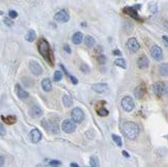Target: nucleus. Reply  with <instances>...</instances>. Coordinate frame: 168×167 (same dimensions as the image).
I'll use <instances>...</instances> for the list:
<instances>
[{
    "mask_svg": "<svg viewBox=\"0 0 168 167\" xmlns=\"http://www.w3.org/2000/svg\"><path fill=\"white\" fill-rule=\"evenodd\" d=\"M38 51L40 53V55L43 56L44 59L48 62H50V64H54V58H53V53L51 51L50 45L44 38H41L38 41V45H37Z\"/></svg>",
    "mask_w": 168,
    "mask_h": 167,
    "instance_id": "nucleus-1",
    "label": "nucleus"
},
{
    "mask_svg": "<svg viewBox=\"0 0 168 167\" xmlns=\"http://www.w3.org/2000/svg\"><path fill=\"white\" fill-rule=\"evenodd\" d=\"M122 130L124 135L129 139H135L139 134V127L132 122H125L122 125Z\"/></svg>",
    "mask_w": 168,
    "mask_h": 167,
    "instance_id": "nucleus-2",
    "label": "nucleus"
},
{
    "mask_svg": "<svg viewBox=\"0 0 168 167\" xmlns=\"http://www.w3.org/2000/svg\"><path fill=\"white\" fill-rule=\"evenodd\" d=\"M71 118L75 123H81L85 119V113L80 107H75L71 111Z\"/></svg>",
    "mask_w": 168,
    "mask_h": 167,
    "instance_id": "nucleus-3",
    "label": "nucleus"
},
{
    "mask_svg": "<svg viewBox=\"0 0 168 167\" xmlns=\"http://www.w3.org/2000/svg\"><path fill=\"white\" fill-rule=\"evenodd\" d=\"M62 129L63 131H65L66 133H72L75 131L76 125L75 122L73 120H65L62 124Z\"/></svg>",
    "mask_w": 168,
    "mask_h": 167,
    "instance_id": "nucleus-4",
    "label": "nucleus"
},
{
    "mask_svg": "<svg viewBox=\"0 0 168 167\" xmlns=\"http://www.w3.org/2000/svg\"><path fill=\"white\" fill-rule=\"evenodd\" d=\"M121 104H122V107L124 108L125 111H131L133 108H134V101H133V99L131 97L127 96V97H124V98L122 99V102H121Z\"/></svg>",
    "mask_w": 168,
    "mask_h": 167,
    "instance_id": "nucleus-5",
    "label": "nucleus"
},
{
    "mask_svg": "<svg viewBox=\"0 0 168 167\" xmlns=\"http://www.w3.org/2000/svg\"><path fill=\"white\" fill-rule=\"evenodd\" d=\"M153 91H154V93H155L156 96H158V97L163 96V95H164V93H165V84L161 83V82H158V83L154 84Z\"/></svg>",
    "mask_w": 168,
    "mask_h": 167,
    "instance_id": "nucleus-6",
    "label": "nucleus"
},
{
    "mask_svg": "<svg viewBox=\"0 0 168 167\" xmlns=\"http://www.w3.org/2000/svg\"><path fill=\"white\" fill-rule=\"evenodd\" d=\"M151 55L157 61H160L163 58V52L159 45H153L151 48Z\"/></svg>",
    "mask_w": 168,
    "mask_h": 167,
    "instance_id": "nucleus-7",
    "label": "nucleus"
},
{
    "mask_svg": "<svg viewBox=\"0 0 168 167\" xmlns=\"http://www.w3.org/2000/svg\"><path fill=\"white\" fill-rule=\"evenodd\" d=\"M55 20L59 23H66L69 21V15L66 10H60L55 15Z\"/></svg>",
    "mask_w": 168,
    "mask_h": 167,
    "instance_id": "nucleus-8",
    "label": "nucleus"
},
{
    "mask_svg": "<svg viewBox=\"0 0 168 167\" xmlns=\"http://www.w3.org/2000/svg\"><path fill=\"white\" fill-rule=\"evenodd\" d=\"M127 48H129V51H131L132 53H135L139 50V43L138 41L136 40V38L132 37V38H129V40L127 41Z\"/></svg>",
    "mask_w": 168,
    "mask_h": 167,
    "instance_id": "nucleus-9",
    "label": "nucleus"
},
{
    "mask_svg": "<svg viewBox=\"0 0 168 167\" xmlns=\"http://www.w3.org/2000/svg\"><path fill=\"white\" fill-rule=\"evenodd\" d=\"M29 137H30V140H31L33 143H37L40 141L43 135H41V132L39 131L38 129H33L31 132H30Z\"/></svg>",
    "mask_w": 168,
    "mask_h": 167,
    "instance_id": "nucleus-10",
    "label": "nucleus"
},
{
    "mask_svg": "<svg viewBox=\"0 0 168 167\" xmlns=\"http://www.w3.org/2000/svg\"><path fill=\"white\" fill-rule=\"evenodd\" d=\"M29 68H30V70H31V72L33 74H35V75H40V74L43 73V67L37 63V62H34V61L30 62Z\"/></svg>",
    "mask_w": 168,
    "mask_h": 167,
    "instance_id": "nucleus-11",
    "label": "nucleus"
},
{
    "mask_svg": "<svg viewBox=\"0 0 168 167\" xmlns=\"http://www.w3.org/2000/svg\"><path fill=\"white\" fill-rule=\"evenodd\" d=\"M146 92V85H144V84H140V85L134 90V96L136 97L137 99H141L142 97L144 96Z\"/></svg>",
    "mask_w": 168,
    "mask_h": 167,
    "instance_id": "nucleus-12",
    "label": "nucleus"
},
{
    "mask_svg": "<svg viewBox=\"0 0 168 167\" xmlns=\"http://www.w3.org/2000/svg\"><path fill=\"white\" fill-rule=\"evenodd\" d=\"M29 113L32 118H39L43 115V110L38 105H33L29 110Z\"/></svg>",
    "mask_w": 168,
    "mask_h": 167,
    "instance_id": "nucleus-13",
    "label": "nucleus"
},
{
    "mask_svg": "<svg viewBox=\"0 0 168 167\" xmlns=\"http://www.w3.org/2000/svg\"><path fill=\"white\" fill-rule=\"evenodd\" d=\"M43 126L46 127L48 130H50L51 132H53V133H58V126L57 124H55V123H50L49 121L44 120L43 122Z\"/></svg>",
    "mask_w": 168,
    "mask_h": 167,
    "instance_id": "nucleus-14",
    "label": "nucleus"
},
{
    "mask_svg": "<svg viewBox=\"0 0 168 167\" xmlns=\"http://www.w3.org/2000/svg\"><path fill=\"white\" fill-rule=\"evenodd\" d=\"M149 64H150V62H149V59L146 56H141V57L137 60V66L140 69H146L149 67Z\"/></svg>",
    "mask_w": 168,
    "mask_h": 167,
    "instance_id": "nucleus-15",
    "label": "nucleus"
},
{
    "mask_svg": "<svg viewBox=\"0 0 168 167\" xmlns=\"http://www.w3.org/2000/svg\"><path fill=\"white\" fill-rule=\"evenodd\" d=\"M124 13L126 15H128L129 17H131L133 19H135V20H140V18H139L138 13H137L136 9L134 7H125L124 8Z\"/></svg>",
    "mask_w": 168,
    "mask_h": 167,
    "instance_id": "nucleus-16",
    "label": "nucleus"
},
{
    "mask_svg": "<svg viewBox=\"0 0 168 167\" xmlns=\"http://www.w3.org/2000/svg\"><path fill=\"white\" fill-rule=\"evenodd\" d=\"M16 92H17V95L19 96V98H21V99H26L29 97V93L26 92L25 90H23L20 85L16 86Z\"/></svg>",
    "mask_w": 168,
    "mask_h": 167,
    "instance_id": "nucleus-17",
    "label": "nucleus"
},
{
    "mask_svg": "<svg viewBox=\"0 0 168 167\" xmlns=\"http://www.w3.org/2000/svg\"><path fill=\"white\" fill-rule=\"evenodd\" d=\"M93 90L97 93H102L107 91V85L106 84H96V85H93Z\"/></svg>",
    "mask_w": 168,
    "mask_h": 167,
    "instance_id": "nucleus-18",
    "label": "nucleus"
},
{
    "mask_svg": "<svg viewBox=\"0 0 168 167\" xmlns=\"http://www.w3.org/2000/svg\"><path fill=\"white\" fill-rule=\"evenodd\" d=\"M41 87H43L44 91L49 92L52 90V83H51V81L49 78H43V82H41Z\"/></svg>",
    "mask_w": 168,
    "mask_h": 167,
    "instance_id": "nucleus-19",
    "label": "nucleus"
},
{
    "mask_svg": "<svg viewBox=\"0 0 168 167\" xmlns=\"http://www.w3.org/2000/svg\"><path fill=\"white\" fill-rule=\"evenodd\" d=\"M83 33H81V32H76V33L73 34V36H72V42L75 43V45H80L81 43V41H83Z\"/></svg>",
    "mask_w": 168,
    "mask_h": 167,
    "instance_id": "nucleus-20",
    "label": "nucleus"
},
{
    "mask_svg": "<svg viewBox=\"0 0 168 167\" xmlns=\"http://www.w3.org/2000/svg\"><path fill=\"white\" fill-rule=\"evenodd\" d=\"M159 72L161 75L168 76V63H163L159 66Z\"/></svg>",
    "mask_w": 168,
    "mask_h": 167,
    "instance_id": "nucleus-21",
    "label": "nucleus"
},
{
    "mask_svg": "<svg viewBox=\"0 0 168 167\" xmlns=\"http://www.w3.org/2000/svg\"><path fill=\"white\" fill-rule=\"evenodd\" d=\"M35 38H36L35 31H34V30H32V29H30L29 31H28L27 35H26L27 41H29V42H33V41L35 40Z\"/></svg>",
    "mask_w": 168,
    "mask_h": 167,
    "instance_id": "nucleus-22",
    "label": "nucleus"
},
{
    "mask_svg": "<svg viewBox=\"0 0 168 167\" xmlns=\"http://www.w3.org/2000/svg\"><path fill=\"white\" fill-rule=\"evenodd\" d=\"M84 41H85V45L87 46H89V48H92V46L95 45V39L93 38L91 35L86 36L85 39H84Z\"/></svg>",
    "mask_w": 168,
    "mask_h": 167,
    "instance_id": "nucleus-23",
    "label": "nucleus"
},
{
    "mask_svg": "<svg viewBox=\"0 0 168 167\" xmlns=\"http://www.w3.org/2000/svg\"><path fill=\"white\" fill-rule=\"evenodd\" d=\"M1 119L8 125L13 124V123H16V121H17V118H16L15 116H8V117H3V116H2Z\"/></svg>",
    "mask_w": 168,
    "mask_h": 167,
    "instance_id": "nucleus-24",
    "label": "nucleus"
},
{
    "mask_svg": "<svg viewBox=\"0 0 168 167\" xmlns=\"http://www.w3.org/2000/svg\"><path fill=\"white\" fill-rule=\"evenodd\" d=\"M63 104H64L66 107H69V106L72 105V99L68 96V95L63 96Z\"/></svg>",
    "mask_w": 168,
    "mask_h": 167,
    "instance_id": "nucleus-25",
    "label": "nucleus"
},
{
    "mask_svg": "<svg viewBox=\"0 0 168 167\" xmlns=\"http://www.w3.org/2000/svg\"><path fill=\"white\" fill-rule=\"evenodd\" d=\"M90 165L93 167H97L99 166V160L96 156H92L90 158Z\"/></svg>",
    "mask_w": 168,
    "mask_h": 167,
    "instance_id": "nucleus-26",
    "label": "nucleus"
},
{
    "mask_svg": "<svg viewBox=\"0 0 168 167\" xmlns=\"http://www.w3.org/2000/svg\"><path fill=\"white\" fill-rule=\"evenodd\" d=\"M115 64L116 65V66L122 67V68H126V67H127V65H126V61L124 59H122V58H120V59H116L115 61Z\"/></svg>",
    "mask_w": 168,
    "mask_h": 167,
    "instance_id": "nucleus-27",
    "label": "nucleus"
},
{
    "mask_svg": "<svg viewBox=\"0 0 168 167\" xmlns=\"http://www.w3.org/2000/svg\"><path fill=\"white\" fill-rule=\"evenodd\" d=\"M97 113L100 116V117H106V116L108 115V110L104 107H100L97 110Z\"/></svg>",
    "mask_w": 168,
    "mask_h": 167,
    "instance_id": "nucleus-28",
    "label": "nucleus"
},
{
    "mask_svg": "<svg viewBox=\"0 0 168 167\" xmlns=\"http://www.w3.org/2000/svg\"><path fill=\"white\" fill-rule=\"evenodd\" d=\"M113 141L116 143V145H119V147H122V139H121L120 136H118V135H116V134H113Z\"/></svg>",
    "mask_w": 168,
    "mask_h": 167,
    "instance_id": "nucleus-29",
    "label": "nucleus"
},
{
    "mask_svg": "<svg viewBox=\"0 0 168 167\" xmlns=\"http://www.w3.org/2000/svg\"><path fill=\"white\" fill-rule=\"evenodd\" d=\"M62 78V72L59 70L55 71V73H54V80L56 81V82H59V81H61Z\"/></svg>",
    "mask_w": 168,
    "mask_h": 167,
    "instance_id": "nucleus-30",
    "label": "nucleus"
},
{
    "mask_svg": "<svg viewBox=\"0 0 168 167\" xmlns=\"http://www.w3.org/2000/svg\"><path fill=\"white\" fill-rule=\"evenodd\" d=\"M97 60H98V62H99L100 64H104L106 62V57L104 55H99L98 56V58H97Z\"/></svg>",
    "mask_w": 168,
    "mask_h": 167,
    "instance_id": "nucleus-31",
    "label": "nucleus"
},
{
    "mask_svg": "<svg viewBox=\"0 0 168 167\" xmlns=\"http://www.w3.org/2000/svg\"><path fill=\"white\" fill-rule=\"evenodd\" d=\"M49 164H50L51 166H59V165H61V162L57 161V160H52V161H50Z\"/></svg>",
    "mask_w": 168,
    "mask_h": 167,
    "instance_id": "nucleus-32",
    "label": "nucleus"
},
{
    "mask_svg": "<svg viewBox=\"0 0 168 167\" xmlns=\"http://www.w3.org/2000/svg\"><path fill=\"white\" fill-rule=\"evenodd\" d=\"M81 69L83 72H89V70H90V68L88 67V65H86V64H81Z\"/></svg>",
    "mask_w": 168,
    "mask_h": 167,
    "instance_id": "nucleus-33",
    "label": "nucleus"
},
{
    "mask_svg": "<svg viewBox=\"0 0 168 167\" xmlns=\"http://www.w3.org/2000/svg\"><path fill=\"white\" fill-rule=\"evenodd\" d=\"M8 15H9V17H10L11 19H15V18L18 17V13L16 10H9Z\"/></svg>",
    "mask_w": 168,
    "mask_h": 167,
    "instance_id": "nucleus-34",
    "label": "nucleus"
},
{
    "mask_svg": "<svg viewBox=\"0 0 168 167\" xmlns=\"http://www.w3.org/2000/svg\"><path fill=\"white\" fill-rule=\"evenodd\" d=\"M0 135L1 136L5 135V129H4L3 125H2L1 123H0Z\"/></svg>",
    "mask_w": 168,
    "mask_h": 167,
    "instance_id": "nucleus-35",
    "label": "nucleus"
},
{
    "mask_svg": "<svg viewBox=\"0 0 168 167\" xmlns=\"http://www.w3.org/2000/svg\"><path fill=\"white\" fill-rule=\"evenodd\" d=\"M70 80H71V82L74 84V85H76L78 82V80H76V78L75 76H73V75H70Z\"/></svg>",
    "mask_w": 168,
    "mask_h": 167,
    "instance_id": "nucleus-36",
    "label": "nucleus"
},
{
    "mask_svg": "<svg viewBox=\"0 0 168 167\" xmlns=\"http://www.w3.org/2000/svg\"><path fill=\"white\" fill-rule=\"evenodd\" d=\"M162 39H163V41L165 42V45H166L168 46V37L164 35V36L162 37Z\"/></svg>",
    "mask_w": 168,
    "mask_h": 167,
    "instance_id": "nucleus-37",
    "label": "nucleus"
},
{
    "mask_svg": "<svg viewBox=\"0 0 168 167\" xmlns=\"http://www.w3.org/2000/svg\"><path fill=\"white\" fill-rule=\"evenodd\" d=\"M4 23H5V24H7L8 26H10V25H13V23H11L10 21L8 20V19H4Z\"/></svg>",
    "mask_w": 168,
    "mask_h": 167,
    "instance_id": "nucleus-38",
    "label": "nucleus"
},
{
    "mask_svg": "<svg viewBox=\"0 0 168 167\" xmlns=\"http://www.w3.org/2000/svg\"><path fill=\"white\" fill-rule=\"evenodd\" d=\"M64 48H65V51H66L67 53H71V50L69 48V45H65L64 46Z\"/></svg>",
    "mask_w": 168,
    "mask_h": 167,
    "instance_id": "nucleus-39",
    "label": "nucleus"
},
{
    "mask_svg": "<svg viewBox=\"0 0 168 167\" xmlns=\"http://www.w3.org/2000/svg\"><path fill=\"white\" fill-rule=\"evenodd\" d=\"M113 55H116V56H120L121 55V52L119 50H115L113 51Z\"/></svg>",
    "mask_w": 168,
    "mask_h": 167,
    "instance_id": "nucleus-40",
    "label": "nucleus"
},
{
    "mask_svg": "<svg viewBox=\"0 0 168 167\" xmlns=\"http://www.w3.org/2000/svg\"><path fill=\"white\" fill-rule=\"evenodd\" d=\"M4 164V158L3 157H0V166H2Z\"/></svg>",
    "mask_w": 168,
    "mask_h": 167,
    "instance_id": "nucleus-41",
    "label": "nucleus"
},
{
    "mask_svg": "<svg viewBox=\"0 0 168 167\" xmlns=\"http://www.w3.org/2000/svg\"><path fill=\"white\" fill-rule=\"evenodd\" d=\"M123 155H124L125 157H129V154H128L127 152H126V151H123V153H122Z\"/></svg>",
    "mask_w": 168,
    "mask_h": 167,
    "instance_id": "nucleus-42",
    "label": "nucleus"
},
{
    "mask_svg": "<svg viewBox=\"0 0 168 167\" xmlns=\"http://www.w3.org/2000/svg\"><path fill=\"white\" fill-rule=\"evenodd\" d=\"M78 164H75V163H71L70 164V167H78Z\"/></svg>",
    "mask_w": 168,
    "mask_h": 167,
    "instance_id": "nucleus-43",
    "label": "nucleus"
},
{
    "mask_svg": "<svg viewBox=\"0 0 168 167\" xmlns=\"http://www.w3.org/2000/svg\"><path fill=\"white\" fill-rule=\"evenodd\" d=\"M165 93H166V94H168V85L165 86Z\"/></svg>",
    "mask_w": 168,
    "mask_h": 167,
    "instance_id": "nucleus-44",
    "label": "nucleus"
},
{
    "mask_svg": "<svg viewBox=\"0 0 168 167\" xmlns=\"http://www.w3.org/2000/svg\"><path fill=\"white\" fill-rule=\"evenodd\" d=\"M1 15H3V11H1V10H0V16H1Z\"/></svg>",
    "mask_w": 168,
    "mask_h": 167,
    "instance_id": "nucleus-45",
    "label": "nucleus"
}]
</instances>
